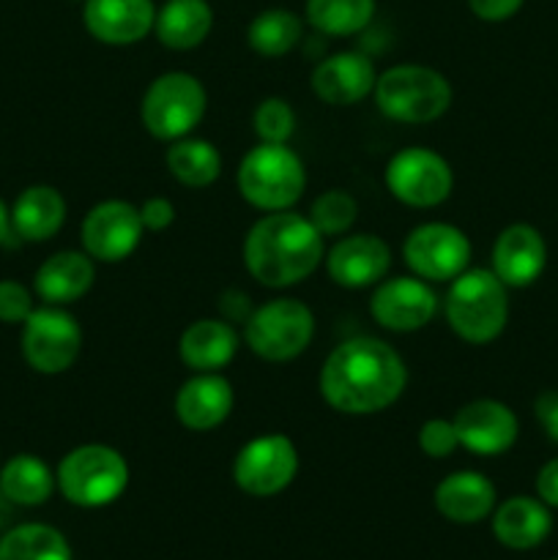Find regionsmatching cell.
I'll list each match as a JSON object with an SVG mask.
<instances>
[{
    "instance_id": "obj_39",
    "label": "cell",
    "mask_w": 558,
    "mask_h": 560,
    "mask_svg": "<svg viewBox=\"0 0 558 560\" xmlns=\"http://www.w3.org/2000/svg\"><path fill=\"white\" fill-rule=\"evenodd\" d=\"M536 498H539L545 506L558 509V457L550 459L547 465H542V470L536 474Z\"/></svg>"
},
{
    "instance_id": "obj_36",
    "label": "cell",
    "mask_w": 558,
    "mask_h": 560,
    "mask_svg": "<svg viewBox=\"0 0 558 560\" xmlns=\"http://www.w3.org/2000/svg\"><path fill=\"white\" fill-rule=\"evenodd\" d=\"M140 219L146 224V230H153V233H162L173 224L175 219V206L167 200V197H148L140 206Z\"/></svg>"
},
{
    "instance_id": "obj_26",
    "label": "cell",
    "mask_w": 558,
    "mask_h": 560,
    "mask_svg": "<svg viewBox=\"0 0 558 560\" xmlns=\"http://www.w3.org/2000/svg\"><path fill=\"white\" fill-rule=\"evenodd\" d=\"M66 222V200L55 186H27L11 208V230L25 241H49Z\"/></svg>"
},
{
    "instance_id": "obj_7",
    "label": "cell",
    "mask_w": 558,
    "mask_h": 560,
    "mask_svg": "<svg viewBox=\"0 0 558 560\" xmlns=\"http://www.w3.org/2000/svg\"><path fill=\"white\" fill-rule=\"evenodd\" d=\"M208 96L197 77L186 71H167L148 85L140 104V120L156 140L175 142L195 131L206 115Z\"/></svg>"
},
{
    "instance_id": "obj_32",
    "label": "cell",
    "mask_w": 558,
    "mask_h": 560,
    "mask_svg": "<svg viewBox=\"0 0 558 560\" xmlns=\"http://www.w3.org/2000/svg\"><path fill=\"white\" fill-rule=\"evenodd\" d=\"M356 217H359V206H356L353 195L342 189L323 191L315 202H312L310 222L315 224L317 233L326 235H345L353 228Z\"/></svg>"
},
{
    "instance_id": "obj_13",
    "label": "cell",
    "mask_w": 558,
    "mask_h": 560,
    "mask_svg": "<svg viewBox=\"0 0 558 560\" xmlns=\"http://www.w3.org/2000/svg\"><path fill=\"white\" fill-rule=\"evenodd\" d=\"M146 224L140 208L126 200H104L82 219V249L98 262H120L140 246Z\"/></svg>"
},
{
    "instance_id": "obj_20",
    "label": "cell",
    "mask_w": 558,
    "mask_h": 560,
    "mask_svg": "<svg viewBox=\"0 0 558 560\" xmlns=\"http://www.w3.org/2000/svg\"><path fill=\"white\" fill-rule=\"evenodd\" d=\"M375 66L361 52H337L312 71V91L332 107H350L375 91Z\"/></svg>"
},
{
    "instance_id": "obj_21",
    "label": "cell",
    "mask_w": 558,
    "mask_h": 560,
    "mask_svg": "<svg viewBox=\"0 0 558 560\" xmlns=\"http://www.w3.org/2000/svg\"><path fill=\"white\" fill-rule=\"evenodd\" d=\"M550 506H545L539 498L514 495L492 512V534L509 550H534L550 536Z\"/></svg>"
},
{
    "instance_id": "obj_35",
    "label": "cell",
    "mask_w": 558,
    "mask_h": 560,
    "mask_svg": "<svg viewBox=\"0 0 558 560\" xmlns=\"http://www.w3.org/2000/svg\"><path fill=\"white\" fill-rule=\"evenodd\" d=\"M33 312V295L14 279L0 282V323H25Z\"/></svg>"
},
{
    "instance_id": "obj_16",
    "label": "cell",
    "mask_w": 558,
    "mask_h": 560,
    "mask_svg": "<svg viewBox=\"0 0 558 560\" xmlns=\"http://www.w3.org/2000/svg\"><path fill=\"white\" fill-rule=\"evenodd\" d=\"M388 268H392V249L386 241L372 233L339 238L326 255V271L332 282L348 290L383 282Z\"/></svg>"
},
{
    "instance_id": "obj_28",
    "label": "cell",
    "mask_w": 558,
    "mask_h": 560,
    "mask_svg": "<svg viewBox=\"0 0 558 560\" xmlns=\"http://www.w3.org/2000/svg\"><path fill=\"white\" fill-rule=\"evenodd\" d=\"M164 162H167L170 175L189 189H206L222 175V156H219L217 145H211L208 140H197V137L175 140Z\"/></svg>"
},
{
    "instance_id": "obj_1",
    "label": "cell",
    "mask_w": 558,
    "mask_h": 560,
    "mask_svg": "<svg viewBox=\"0 0 558 560\" xmlns=\"http://www.w3.org/2000/svg\"><path fill=\"white\" fill-rule=\"evenodd\" d=\"M408 386L405 361L383 339L356 337L337 345L321 370V397L337 413L372 416L392 408Z\"/></svg>"
},
{
    "instance_id": "obj_11",
    "label": "cell",
    "mask_w": 558,
    "mask_h": 560,
    "mask_svg": "<svg viewBox=\"0 0 558 560\" xmlns=\"http://www.w3.org/2000/svg\"><path fill=\"white\" fill-rule=\"evenodd\" d=\"M403 257L405 266L425 282H449L468 271L470 241L454 224L427 222L410 230Z\"/></svg>"
},
{
    "instance_id": "obj_25",
    "label": "cell",
    "mask_w": 558,
    "mask_h": 560,
    "mask_svg": "<svg viewBox=\"0 0 558 560\" xmlns=\"http://www.w3.org/2000/svg\"><path fill=\"white\" fill-rule=\"evenodd\" d=\"M213 27V9L208 0H167L156 11L153 31L167 49L186 52L200 47Z\"/></svg>"
},
{
    "instance_id": "obj_15",
    "label": "cell",
    "mask_w": 558,
    "mask_h": 560,
    "mask_svg": "<svg viewBox=\"0 0 558 560\" xmlns=\"http://www.w3.org/2000/svg\"><path fill=\"white\" fill-rule=\"evenodd\" d=\"M460 446L476 457H498L518 443L520 421L509 405L498 399H474L454 416Z\"/></svg>"
},
{
    "instance_id": "obj_17",
    "label": "cell",
    "mask_w": 558,
    "mask_h": 560,
    "mask_svg": "<svg viewBox=\"0 0 558 560\" xmlns=\"http://www.w3.org/2000/svg\"><path fill=\"white\" fill-rule=\"evenodd\" d=\"M82 22L96 42L126 47L153 31L156 5L153 0H85Z\"/></svg>"
},
{
    "instance_id": "obj_22",
    "label": "cell",
    "mask_w": 558,
    "mask_h": 560,
    "mask_svg": "<svg viewBox=\"0 0 558 560\" xmlns=\"http://www.w3.org/2000/svg\"><path fill=\"white\" fill-rule=\"evenodd\" d=\"M435 509L449 523H481L496 512V487L476 470H457L435 487Z\"/></svg>"
},
{
    "instance_id": "obj_19",
    "label": "cell",
    "mask_w": 558,
    "mask_h": 560,
    "mask_svg": "<svg viewBox=\"0 0 558 560\" xmlns=\"http://www.w3.org/2000/svg\"><path fill=\"white\" fill-rule=\"evenodd\" d=\"M235 394L219 372H195L175 394V416L191 432L217 430L233 413Z\"/></svg>"
},
{
    "instance_id": "obj_37",
    "label": "cell",
    "mask_w": 558,
    "mask_h": 560,
    "mask_svg": "<svg viewBox=\"0 0 558 560\" xmlns=\"http://www.w3.org/2000/svg\"><path fill=\"white\" fill-rule=\"evenodd\" d=\"M525 0H468V9L485 22H503L523 9Z\"/></svg>"
},
{
    "instance_id": "obj_33",
    "label": "cell",
    "mask_w": 558,
    "mask_h": 560,
    "mask_svg": "<svg viewBox=\"0 0 558 560\" xmlns=\"http://www.w3.org/2000/svg\"><path fill=\"white\" fill-rule=\"evenodd\" d=\"M252 124L260 142H288L295 131V113L284 98L268 96L257 104Z\"/></svg>"
},
{
    "instance_id": "obj_24",
    "label": "cell",
    "mask_w": 558,
    "mask_h": 560,
    "mask_svg": "<svg viewBox=\"0 0 558 560\" xmlns=\"http://www.w3.org/2000/svg\"><path fill=\"white\" fill-rule=\"evenodd\" d=\"M239 350V334L230 323L202 317L181 334V361L191 372H222Z\"/></svg>"
},
{
    "instance_id": "obj_14",
    "label": "cell",
    "mask_w": 558,
    "mask_h": 560,
    "mask_svg": "<svg viewBox=\"0 0 558 560\" xmlns=\"http://www.w3.org/2000/svg\"><path fill=\"white\" fill-rule=\"evenodd\" d=\"M370 312L377 326L397 334L425 328L438 312V295L419 277H394L377 282L370 299Z\"/></svg>"
},
{
    "instance_id": "obj_29",
    "label": "cell",
    "mask_w": 558,
    "mask_h": 560,
    "mask_svg": "<svg viewBox=\"0 0 558 560\" xmlns=\"http://www.w3.org/2000/svg\"><path fill=\"white\" fill-rule=\"evenodd\" d=\"M304 36V22L290 9H266L246 27V42L263 58H282L299 47Z\"/></svg>"
},
{
    "instance_id": "obj_8",
    "label": "cell",
    "mask_w": 558,
    "mask_h": 560,
    "mask_svg": "<svg viewBox=\"0 0 558 560\" xmlns=\"http://www.w3.org/2000/svg\"><path fill=\"white\" fill-rule=\"evenodd\" d=\"M315 337V315L299 299H274L257 306L244 328L252 353L263 361H293Z\"/></svg>"
},
{
    "instance_id": "obj_31",
    "label": "cell",
    "mask_w": 558,
    "mask_h": 560,
    "mask_svg": "<svg viewBox=\"0 0 558 560\" xmlns=\"http://www.w3.org/2000/svg\"><path fill=\"white\" fill-rule=\"evenodd\" d=\"M375 16V0H306V22L323 36H353Z\"/></svg>"
},
{
    "instance_id": "obj_2",
    "label": "cell",
    "mask_w": 558,
    "mask_h": 560,
    "mask_svg": "<svg viewBox=\"0 0 558 560\" xmlns=\"http://www.w3.org/2000/svg\"><path fill=\"white\" fill-rule=\"evenodd\" d=\"M244 262L263 288H293L323 262V235L310 217L295 211L266 213L246 233Z\"/></svg>"
},
{
    "instance_id": "obj_27",
    "label": "cell",
    "mask_w": 558,
    "mask_h": 560,
    "mask_svg": "<svg viewBox=\"0 0 558 560\" xmlns=\"http://www.w3.org/2000/svg\"><path fill=\"white\" fill-rule=\"evenodd\" d=\"M55 490V476L33 454H16L0 470V492L16 506H42Z\"/></svg>"
},
{
    "instance_id": "obj_4",
    "label": "cell",
    "mask_w": 558,
    "mask_h": 560,
    "mask_svg": "<svg viewBox=\"0 0 558 560\" xmlns=\"http://www.w3.org/2000/svg\"><path fill=\"white\" fill-rule=\"evenodd\" d=\"M306 189V170L288 142H260L239 167V191L260 211H290Z\"/></svg>"
},
{
    "instance_id": "obj_41",
    "label": "cell",
    "mask_w": 558,
    "mask_h": 560,
    "mask_svg": "<svg viewBox=\"0 0 558 560\" xmlns=\"http://www.w3.org/2000/svg\"><path fill=\"white\" fill-rule=\"evenodd\" d=\"M5 517H9V498H5L3 492H0V525L5 523Z\"/></svg>"
},
{
    "instance_id": "obj_18",
    "label": "cell",
    "mask_w": 558,
    "mask_h": 560,
    "mask_svg": "<svg viewBox=\"0 0 558 560\" xmlns=\"http://www.w3.org/2000/svg\"><path fill=\"white\" fill-rule=\"evenodd\" d=\"M547 266V244L531 224H509L492 244L490 271L507 288H528L542 277Z\"/></svg>"
},
{
    "instance_id": "obj_42",
    "label": "cell",
    "mask_w": 558,
    "mask_h": 560,
    "mask_svg": "<svg viewBox=\"0 0 558 560\" xmlns=\"http://www.w3.org/2000/svg\"><path fill=\"white\" fill-rule=\"evenodd\" d=\"M553 560H558V558H553Z\"/></svg>"
},
{
    "instance_id": "obj_23",
    "label": "cell",
    "mask_w": 558,
    "mask_h": 560,
    "mask_svg": "<svg viewBox=\"0 0 558 560\" xmlns=\"http://www.w3.org/2000/svg\"><path fill=\"white\" fill-rule=\"evenodd\" d=\"M96 279V266L88 252H58V255L47 257L36 271V288L38 299L47 301L53 306H66L80 301L88 290L93 288Z\"/></svg>"
},
{
    "instance_id": "obj_34",
    "label": "cell",
    "mask_w": 558,
    "mask_h": 560,
    "mask_svg": "<svg viewBox=\"0 0 558 560\" xmlns=\"http://www.w3.org/2000/svg\"><path fill=\"white\" fill-rule=\"evenodd\" d=\"M460 446L457 430H454V421L446 419H430L421 424L419 430V448L432 459H443L449 454H454V448Z\"/></svg>"
},
{
    "instance_id": "obj_10",
    "label": "cell",
    "mask_w": 558,
    "mask_h": 560,
    "mask_svg": "<svg viewBox=\"0 0 558 560\" xmlns=\"http://www.w3.org/2000/svg\"><path fill=\"white\" fill-rule=\"evenodd\" d=\"M383 178H386L388 191L410 208L441 206L454 189V173L446 159L421 145L394 153Z\"/></svg>"
},
{
    "instance_id": "obj_3",
    "label": "cell",
    "mask_w": 558,
    "mask_h": 560,
    "mask_svg": "<svg viewBox=\"0 0 558 560\" xmlns=\"http://www.w3.org/2000/svg\"><path fill=\"white\" fill-rule=\"evenodd\" d=\"M509 320L507 284L487 268H470L446 293V323L463 342L487 345L498 339Z\"/></svg>"
},
{
    "instance_id": "obj_43",
    "label": "cell",
    "mask_w": 558,
    "mask_h": 560,
    "mask_svg": "<svg viewBox=\"0 0 558 560\" xmlns=\"http://www.w3.org/2000/svg\"><path fill=\"white\" fill-rule=\"evenodd\" d=\"M82 3H85V0H82Z\"/></svg>"
},
{
    "instance_id": "obj_38",
    "label": "cell",
    "mask_w": 558,
    "mask_h": 560,
    "mask_svg": "<svg viewBox=\"0 0 558 560\" xmlns=\"http://www.w3.org/2000/svg\"><path fill=\"white\" fill-rule=\"evenodd\" d=\"M534 413L545 435L558 443V392H542L534 402Z\"/></svg>"
},
{
    "instance_id": "obj_9",
    "label": "cell",
    "mask_w": 558,
    "mask_h": 560,
    "mask_svg": "<svg viewBox=\"0 0 558 560\" xmlns=\"http://www.w3.org/2000/svg\"><path fill=\"white\" fill-rule=\"evenodd\" d=\"M80 350L82 328L63 306L47 304L33 310L22 323V355L42 375H60L74 366Z\"/></svg>"
},
{
    "instance_id": "obj_6",
    "label": "cell",
    "mask_w": 558,
    "mask_h": 560,
    "mask_svg": "<svg viewBox=\"0 0 558 560\" xmlns=\"http://www.w3.org/2000/svg\"><path fill=\"white\" fill-rule=\"evenodd\" d=\"M60 492L80 509L109 506L129 487V465L124 454L104 443L77 446L60 459L55 474Z\"/></svg>"
},
{
    "instance_id": "obj_5",
    "label": "cell",
    "mask_w": 558,
    "mask_h": 560,
    "mask_svg": "<svg viewBox=\"0 0 558 560\" xmlns=\"http://www.w3.org/2000/svg\"><path fill=\"white\" fill-rule=\"evenodd\" d=\"M372 93L377 109L397 124H432L452 107V85L446 77L416 63L383 71Z\"/></svg>"
},
{
    "instance_id": "obj_30",
    "label": "cell",
    "mask_w": 558,
    "mask_h": 560,
    "mask_svg": "<svg viewBox=\"0 0 558 560\" xmlns=\"http://www.w3.org/2000/svg\"><path fill=\"white\" fill-rule=\"evenodd\" d=\"M0 560H71V547L60 530L27 523L0 539Z\"/></svg>"
},
{
    "instance_id": "obj_12",
    "label": "cell",
    "mask_w": 558,
    "mask_h": 560,
    "mask_svg": "<svg viewBox=\"0 0 558 560\" xmlns=\"http://www.w3.org/2000/svg\"><path fill=\"white\" fill-rule=\"evenodd\" d=\"M299 474V452L288 435H260L246 443L233 463V479L246 495H279Z\"/></svg>"
},
{
    "instance_id": "obj_40",
    "label": "cell",
    "mask_w": 558,
    "mask_h": 560,
    "mask_svg": "<svg viewBox=\"0 0 558 560\" xmlns=\"http://www.w3.org/2000/svg\"><path fill=\"white\" fill-rule=\"evenodd\" d=\"M9 230H11V211H5L3 200H0V244H3V241H5Z\"/></svg>"
}]
</instances>
